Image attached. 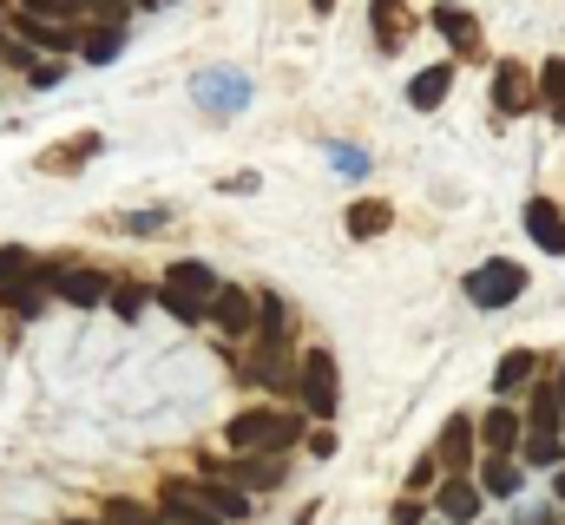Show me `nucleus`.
Masks as SVG:
<instances>
[{
    "instance_id": "14",
    "label": "nucleus",
    "mask_w": 565,
    "mask_h": 525,
    "mask_svg": "<svg viewBox=\"0 0 565 525\" xmlns=\"http://www.w3.org/2000/svg\"><path fill=\"white\" fill-rule=\"evenodd\" d=\"M342 231H349L355 244H375V237L395 231V204H388V197H355V204L342 211Z\"/></svg>"
},
{
    "instance_id": "25",
    "label": "nucleus",
    "mask_w": 565,
    "mask_h": 525,
    "mask_svg": "<svg viewBox=\"0 0 565 525\" xmlns=\"http://www.w3.org/2000/svg\"><path fill=\"white\" fill-rule=\"evenodd\" d=\"M520 460H526V473H559L565 467V433H533V427H526Z\"/></svg>"
},
{
    "instance_id": "27",
    "label": "nucleus",
    "mask_w": 565,
    "mask_h": 525,
    "mask_svg": "<svg viewBox=\"0 0 565 525\" xmlns=\"http://www.w3.org/2000/svg\"><path fill=\"white\" fill-rule=\"evenodd\" d=\"M119 46H126V26H86V33H79V60H86V66H113Z\"/></svg>"
},
{
    "instance_id": "45",
    "label": "nucleus",
    "mask_w": 565,
    "mask_h": 525,
    "mask_svg": "<svg viewBox=\"0 0 565 525\" xmlns=\"http://www.w3.org/2000/svg\"><path fill=\"white\" fill-rule=\"evenodd\" d=\"M309 7H316V13H335V0H309Z\"/></svg>"
},
{
    "instance_id": "7",
    "label": "nucleus",
    "mask_w": 565,
    "mask_h": 525,
    "mask_svg": "<svg viewBox=\"0 0 565 525\" xmlns=\"http://www.w3.org/2000/svg\"><path fill=\"white\" fill-rule=\"evenodd\" d=\"M198 473H217L244 493H270V486H282V453H231V460H204Z\"/></svg>"
},
{
    "instance_id": "12",
    "label": "nucleus",
    "mask_w": 565,
    "mask_h": 525,
    "mask_svg": "<svg viewBox=\"0 0 565 525\" xmlns=\"http://www.w3.org/2000/svg\"><path fill=\"white\" fill-rule=\"evenodd\" d=\"M520 447H526V420L507 400H493L480 414V453H520Z\"/></svg>"
},
{
    "instance_id": "3",
    "label": "nucleus",
    "mask_w": 565,
    "mask_h": 525,
    "mask_svg": "<svg viewBox=\"0 0 565 525\" xmlns=\"http://www.w3.org/2000/svg\"><path fill=\"white\" fill-rule=\"evenodd\" d=\"M460 296L473 302V309H507V302H520L526 296V262H507V257H493V262H480V269H467L460 276Z\"/></svg>"
},
{
    "instance_id": "34",
    "label": "nucleus",
    "mask_w": 565,
    "mask_h": 525,
    "mask_svg": "<svg viewBox=\"0 0 565 525\" xmlns=\"http://www.w3.org/2000/svg\"><path fill=\"white\" fill-rule=\"evenodd\" d=\"M145 302H151V296H145L139 282H113V302H106V309H113L119 322H139V315H145Z\"/></svg>"
},
{
    "instance_id": "2",
    "label": "nucleus",
    "mask_w": 565,
    "mask_h": 525,
    "mask_svg": "<svg viewBox=\"0 0 565 525\" xmlns=\"http://www.w3.org/2000/svg\"><path fill=\"white\" fill-rule=\"evenodd\" d=\"M40 276H46V289H53L60 302H73V309H106V302H113V276L93 269V262H79V257L40 262Z\"/></svg>"
},
{
    "instance_id": "32",
    "label": "nucleus",
    "mask_w": 565,
    "mask_h": 525,
    "mask_svg": "<svg viewBox=\"0 0 565 525\" xmlns=\"http://www.w3.org/2000/svg\"><path fill=\"white\" fill-rule=\"evenodd\" d=\"M106 525H164V513H151V506H139V500H106V513H99Z\"/></svg>"
},
{
    "instance_id": "4",
    "label": "nucleus",
    "mask_w": 565,
    "mask_h": 525,
    "mask_svg": "<svg viewBox=\"0 0 565 525\" xmlns=\"http://www.w3.org/2000/svg\"><path fill=\"white\" fill-rule=\"evenodd\" d=\"M296 407H302L309 420H335V407H342V368H335V355H329V349H309V355H302V388H296Z\"/></svg>"
},
{
    "instance_id": "40",
    "label": "nucleus",
    "mask_w": 565,
    "mask_h": 525,
    "mask_svg": "<svg viewBox=\"0 0 565 525\" xmlns=\"http://www.w3.org/2000/svg\"><path fill=\"white\" fill-rule=\"evenodd\" d=\"M513 525H565V519H559V506H526Z\"/></svg>"
},
{
    "instance_id": "26",
    "label": "nucleus",
    "mask_w": 565,
    "mask_h": 525,
    "mask_svg": "<svg viewBox=\"0 0 565 525\" xmlns=\"http://www.w3.org/2000/svg\"><path fill=\"white\" fill-rule=\"evenodd\" d=\"M540 113H546V119L565 131V60H559V53L540 66Z\"/></svg>"
},
{
    "instance_id": "31",
    "label": "nucleus",
    "mask_w": 565,
    "mask_h": 525,
    "mask_svg": "<svg viewBox=\"0 0 565 525\" xmlns=\"http://www.w3.org/2000/svg\"><path fill=\"white\" fill-rule=\"evenodd\" d=\"M40 276V257L26 250V244H0V289H13V282H33Z\"/></svg>"
},
{
    "instance_id": "43",
    "label": "nucleus",
    "mask_w": 565,
    "mask_h": 525,
    "mask_svg": "<svg viewBox=\"0 0 565 525\" xmlns=\"http://www.w3.org/2000/svg\"><path fill=\"white\" fill-rule=\"evenodd\" d=\"M553 500H559V506H565V467H559V473H553Z\"/></svg>"
},
{
    "instance_id": "11",
    "label": "nucleus",
    "mask_w": 565,
    "mask_h": 525,
    "mask_svg": "<svg viewBox=\"0 0 565 525\" xmlns=\"http://www.w3.org/2000/svg\"><path fill=\"white\" fill-rule=\"evenodd\" d=\"M434 33L454 46V60H480V20H473L460 0H440V7H434Z\"/></svg>"
},
{
    "instance_id": "1",
    "label": "nucleus",
    "mask_w": 565,
    "mask_h": 525,
    "mask_svg": "<svg viewBox=\"0 0 565 525\" xmlns=\"http://www.w3.org/2000/svg\"><path fill=\"white\" fill-rule=\"evenodd\" d=\"M296 440H309V414H289V407H244L224 420L231 453H289Z\"/></svg>"
},
{
    "instance_id": "15",
    "label": "nucleus",
    "mask_w": 565,
    "mask_h": 525,
    "mask_svg": "<svg viewBox=\"0 0 565 525\" xmlns=\"http://www.w3.org/2000/svg\"><path fill=\"white\" fill-rule=\"evenodd\" d=\"M526 237L546 250V257H565V211L553 204V197H526Z\"/></svg>"
},
{
    "instance_id": "22",
    "label": "nucleus",
    "mask_w": 565,
    "mask_h": 525,
    "mask_svg": "<svg viewBox=\"0 0 565 525\" xmlns=\"http://www.w3.org/2000/svg\"><path fill=\"white\" fill-rule=\"evenodd\" d=\"M198 99H204L211 113H237V106L250 99V79H244V73H204V79H198Z\"/></svg>"
},
{
    "instance_id": "48",
    "label": "nucleus",
    "mask_w": 565,
    "mask_h": 525,
    "mask_svg": "<svg viewBox=\"0 0 565 525\" xmlns=\"http://www.w3.org/2000/svg\"><path fill=\"white\" fill-rule=\"evenodd\" d=\"M145 7H158V0H145Z\"/></svg>"
},
{
    "instance_id": "17",
    "label": "nucleus",
    "mask_w": 565,
    "mask_h": 525,
    "mask_svg": "<svg viewBox=\"0 0 565 525\" xmlns=\"http://www.w3.org/2000/svg\"><path fill=\"white\" fill-rule=\"evenodd\" d=\"M99 151H106V138H99V131H79V138H60V144H46V151H40V171L66 178V171H79V164H93Z\"/></svg>"
},
{
    "instance_id": "33",
    "label": "nucleus",
    "mask_w": 565,
    "mask_h": 525,
    "mask_svg": "<svg viewBox=\"0 0 565 525\" xmlns=\"http://www.w3.org/2000/svg\"><path fill=\"white\" fill-rule=\"evenodd\" d=\"M440 480H447V460H440V453H422V460L408 467V493H415V500H422V493H434Z\"/></svg>"
},
{
    "instance_id": "23",
    "label": "nucleus",
    "mask_w": 565,
    "mask_h": 525,
    "mask_svg": "<svg viewBox=\"0 0 565 525\" xmlns=\"http://www.w3.org/2000/svg\"><path fill=\"white\" fill-rule=\"evenodd\" d=\"M526 427H533V433H565V400H559V388H553V382H533Z\"/></svg>"
},
{
    "instance_id": "29",
    "label": "nucleus",
    "mask_w": 565,
    "mask_h": 525,
    "mask_svg": "<svg viewBox=\"0 0 565 525\" xmlns=\"http://www.w3.org/2000/svg\"><path fill=\"white\" fill-rule=\"evenodd\" d=\"M198 480H204L211 506H217V513H224L231 525H244V519H250V493H244V486H231V480H217V473H198Z\"/></svg>"
},
{
    "instance_id": "18",
    "label": "nucleus",
    "mask_w": 565,
    "mask_h": 525,
    "mask_svg": "<svg viewBox=\"0 0 565 525\" xmlns=\"http://www.w3.org/2000/svg\"><path fill=\"white\" fill-rule=\"evenodd\" d=\"M480 486H487V500H520L526 460H520V453H487V460H480Z\"/></svg>"
},
{
    "instance_id": "10",
    "label": "nucleus",
    "mask_w": 565,
    "mask_h": 525,
    "mask_svg": "<svg viewBox=\"0 0 565 525\" xmlns=\"http://www.w3.org/2000/svg\"><path fill=\"white\" fill-rule=\"evenodd\" d=\"M434 453L447 460V473H473V453H480V414H447Z\"/></svg>"
},
{
    "instance_id": "21",
    "label": "nucleus",
    "mask_w": 565,
    "mask_h": 525,
    "mask_svg": "<svg viewBox=\"0 0 565 525\" xmlns=\"http://www.w3.org/2000/svg\"><path fill=\"white\" fill-rule=\"evenodd\" d=\"M540 368H546V362H540V355H533V349H507V355H500V362H493V394L533 388V382H540Z\"/></svg>"
},
{
    "instance_id": "44",
    "label": "nucleus",
    "mask_w": 565,
    "mask_h": 525,
    "mask_svg": "<svg viewBox=\"0 0 565 525\" xmlns=\"http://www.w3.org/2000/svg\"><path fill=\"white\" fill-rule=\"evenodd\" d=\"M553 388H559V400H565V362H559V368H553Z\"/></svg>"
},
{
    "instance_id": "9",
    "label": "nucleus",
    "mask_w": 565,
    "mask_h": 525,
    "mask_svg": "<svg viewBox=\"0 0 565 525\" xmlns=\"http://www.w3.org/2000/svg\"><path fill=\"white\" fill-rule=\"evenodd\" d=\"M211 329H224L231 342H250V335H257V296L237 289V282H224V289L211 296Z\"/></svg>"
},
{
    "instance_id": "6",
    "label": "nucleus",
    "mask_w": 565,
    "mask_h": 525,
    "mask_svg": "<svg viewBox=\"0 0 565 525\" xmlns=\"http://www.w3.org/2000/svg\"><path fill=\"white\" fill-rule=\"evenodd\" d=\"M158 513H164V525H231L217 506H211L204 480H178V473L158 486Z\"/></svg>"
},
{
    "instance_id": "35",
    "label": "nucleus",
    "mask_w": 565,
    "mask_h": 525,
    "mask_svg": "<svg viewBox=\"0 0 565 525\" xmlns=\"http://www.w3.org/2000/svg\"><path fill=\"white\" fill-rule=\"evenodd\" d=\"M0 66H33V46L20 33H7V20H0Z\"/></svg>"
},
{
    "instance_id": "28",
    "label": "nucleus",
    "mask_w": 565,
    "mask_h": 525,
    "mask_svg": "<svg viewBox=\"0 0 565 525\" xmlns=\"http://www.w3.org/2000/svg\"><path fill=\"white\" fill-rule=\"evenodd\" d=\"M46 296H53V289H46V276H33V282L0 289V309H7V315H20V322H33V315L46 309Z\"/></svg>"
},
{
    "instance_id": "41",
    "label": "nucleus",
    "mask_w": 565,
    "mask_h": 525,
    "mask_svg": "<svg viewBox=\"0 0 565 525\" xmlns=\"http://www.w3.org/2000/svg\"><path fill=\"white\" fill-rule=\"evenodd\" d=\"M126 231H139V237H151V231H164V211H145V217H126Z\"/></svg>"
},
{
    "instance_id": "8",
    "label": "nucleus",
    "mask_w": 565,
    "mask_h": 525,
    "mask_svg": "<svg viewBox=\"0 0 565 525\" xmlns=\"http://www.w3.org/2000/svg\"><path fill=\"white\" fill-rule=\"evenodd\" d=\"M480 506H487V486H480V480H467V473H447V480L434 486V519L473 525V519H480Z\"/></svg>"
},
{
    "instance_id": "13",
    "label": "nucleus",
    "mask_w": 565,
    "mask_h": 525,
    "mask_svg": "<svg viewBox=\"0 0 565 525\" xmlns=\"http://www.w3.org/2000/svg\"><path fill=\"white\" fill-rule=\"evenodd\" d=\"M13 33H20L26 46H40V53H73V46H79V26L40 20V13H26V7H13Z\"/></svg>"
},
{
    "instance_id": "30",
    "label": "nucleus",
    "mask_w": 565,
    "mask_h": 525,
    "mask_svg": "<svg viewBox=\"0 0 565 525\" xmlns=\"http://www.w3.org/2000/svg\"><path fill=\"white\" fill-rule=\"evenodd\" d=\"M73 20H86V26H132V7L126 0H73Z\"/></svg>"
},
{
    "instance_id": "46",
    "label": "nucleus",
    "mask_w": 565,
    "mask_h": 525,
    "mask_svg": "<svg viewBox=\"0 0 565 525\" xmlns=\"http://www.w3.org/2000/svg\"><path fill=\"white\" fill-rule=\"evenodd\" d=\"M66 525H106V519H66Z\"/></svg>"
},
{
    "instance_id": "5",
    "label": "nucleus",
    "mask_w": 565,
    "mask_h": 525,
    "mask_svg": "<svg viewBox=\"0 0 565 525\" xmlns=\"http://www.w3.org/2000/svg\"><path fill=\"white\" fill-rule=\"evenodd\" d=\"M487 106H493L500 119H526V113H540V73H526L520 60H500L493 79H487Z\"/></svg>"
},
{
    "instance_id": "38",
    "label": "nucleus",
    "mask_w": 565,
    "mask_h": 525,
    "mask_svg": "<svg viewBox=\"0 0 565 525\" xmlns=\"http://www.w3.org/2000/svg\"><path fill=\"white\" fill-rule=\"evenodd\" d=\"M388 525H427V506L415 500V493H402V500H395V513H388Z\"/></svg>"
},
{
    "instance_id": "20",
    "label": "nucleus",
    "mask_w": 565,
    "mask_h": 525,
    "mask_svg": "<svg viewBox=\"0 0 565 525\" xmlns=\"http://www.w3.org/2000/svg\"><path fill=\"white\" fill-rule=\"evenodd\" d=\"M447 93H454V66H447V60H440V66H422V73L408 79V106H415V113H440Z\"/></svg>"
},
{
    "instance_id": "24",
    "label": "nucleus",
    "mask_w": 565,
    "mask_h": 525,
    "mask_svg": "<svg viewBox=\"0 0 565 525\" xmlns=\"http://www.w3.org/2000/svg\"><path fill=\"white\" fill-rule=\"evenodd\" d=\"M282 335H289V302L277 289H264L257 296V349H282Z\"/></svg>"
},
{
    "instance_id": "37",
    "label": "nucleus",
    "mask_w": 565,
    "mask_h": 525,
    "mask_svg": "<svg viewBox=\"0 0 565 525\" xmlns=\"http://www.w3.org/2000/svg\"><path fill=\"white\" fill-rule=\"evenodd\" d=\"M309 453H316V460H335V420H316V427H309Z\"/></svg>"
},
{
    "instance_id": "39",
    "label": "nucleus",
    "mask_w": 565,
    "mask_h": 525,
    "mask_svg": "<svg viewBox=\"0 0 565 525\" xmlns=\"http://www.w3.org/2000/svg\"><path fill=\"white\" fill-rule=\"evenodd\" d=\"M335 164H342V171H349V178H362V171H369V158H362V151H355V144H335Z\"/></svg>"
},
{
    "instance_id": "36",
    "label": "nucleus",
    "mask_w": 565,
    "mask_h": 525,
    "mask_svg": "<svg viewBox=\"0 0 565 525\" xmlns=\"http://www.w3.org/2000/svg\"><path fill=\"white\" fill-rule=\"evenodd\" d=\"M26 13H40V20H60V26H79L73 20V0H20Z\"/></svg>"
},
{
    "instance_id": "42",
    "label": "nucleus",
    "mask_w": 565,
    "mask_h": 525,
    "mask_svg": "<svg viewBox=\"0 0 565 525\" xmlns=\"http://www.w3.org/2000/svg\"><path fill=\"white\" fill-rule=\"evenodd\" d=\"M60 73H66V66H60V60H46V66H33L26 79H33V86H60Z\"/></svg>"
},
{
    "instance_id": "47",
    "label": "nucleus",
    "mask_w": 565,
    "mask_h": 525,
    "mask_svg": "<svg viewBox=\"0 0 565 525\" xmlns=\"http://www.w3.org/2000/svg\"><path fill=\"white\" fill-rule=\"evenodd\" d=\"M427 525H447V519H427Z\"/></svg>"
},
{
    "instance_id": "19",
    "label": "nucleus",
    "mask_w": 565,
    "mask_h": 525,
    "mask_svg": "<svg viewBox=\"0 0 565 525\" xmlns=\"http://www.w3.org/2000/svg\"><path fill=\"white\" fill-rule=\"evenodd\" d=\"M369 33H375V46H382V53H402V46H408V33H415V20H408V7H402V0H375V7H369Z\"/></svg>"
},
{
    "instance_id": "16",
    "label": "nucleus",
    "mask_w": 565,
    "mask_h": 525,
    "mask_svg": "<svg viewBox=\"0 0 565 525\" xmlns=\"http://www.w3.org/2000/svg\"><path fill=\"white\" fill-rule=\"evenodd\" d=\"M158 289H164V296H191V302H211L224 282H217V269H211V262L184 257V262H171V269H164V282H158Z\"/></svg>"
}]
</instances>
